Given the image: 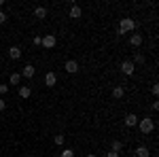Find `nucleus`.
Returning a JSON list of instances; mask_svg holds the SVG:
<instances>
[{
	"mask_svg": "<svg viewBox=\"0 0 159 157\" xmlns=\"http://www.w3.org/2000/svg\"><path fill=\"white\" fill-rule=\"evenodd\" d=\"M21 83V74L19 72H11V85H19Z\"/></svg>",
	"mask_w": 159,
	"mask_h": 157,
	"instance_id": "obj_17",
	"label": "nucleus"
},
{
	"mask_svg": "<svg viewBox=\"0 0 159 157\" xmlns=\"http://www.w3.org/2000/svg\"><path fill=\"white\" fill-rule=\"evenodd\" d=\"M106 157H121V155H119V153H115V151H108V153H106Z\"/></svg>",
	"mask_w": 159,
	"mask_h": 157,
	"instance_id": "obj_26",
	"label": "nucleus"
},
{
	"mask_svg": "<svg viewBox=\"0 0 159 157\" xmlns=\"http://www.w3.org/2000/svg\"><path fill=\"white\" fill-rule=\"evenodd\" d=\"M40 45H43L45 49H53L55 45H57V38L53 36V34H45V38L40 40Z\"/></svg>",
	"mask_w": 159,
	"mask_h": 157,
	"instance_id": "obj_3",
	"label": "nucleus"
},
{
	"mask_svg": "<svg viewBox=\"0 0 159 157\" xmlns=\"http://www.w3.org/2000/svg\"><path fill=\"white\" fill-rule=\"evenodd\" d=\"M123 149V142L121 140H112V145H110V151H115V153H121Z\"/></svg>",
	"mask_w": 159,
	"mask_h": 157,
	"instance_id": "obj_16",
	"label": "nucleus"
},
{
	"mask_svg": "<svg viewBox=\"0 0 159 157\" xmlns=\"http://www.w3.org/2000/svg\"><path fill=\"white\" fill-rule=\"evenodd\" d=\"M136 157H151V151H148L147 146H138L136 149Z\"/></svg>",
	"mask_w": 159,
	"mask_h": 157,
	"instance_id": "obj_15",
	"label": "nucleus"
},
{
	"mask_svg": "<svg viewBox=\"0 0 159 157\" xmlns=\"http://www.w3.org/2000/svg\"><path fill=\"white\" fill-rule=\"evenodd\" d=\"M40 40H43V38H40V36H34V38H32V43H34L36 47H38V45H40Z\"/></svg>",
	"mask_w": 159,
	"mask_h": 157,
	"instance_id": "obj_25",
	"label": "nucleus"
},
{
	"mask_svg": "<svg viewBox=\"0 0 159 157\" xmlns=\"http://www.w3.org/2000/svg\"><path fill=\"white\" fill-rule=\"evenodd\" d=\"M4 21H7V13L0 11V24H4Z\"/></svg>",
	"mask_w": 159,
	"mask_h": 157,
	"instance_id": "obj_22",
	"label": "nucleus"
},
{
	"mask_svg": "<svg viewBox=\"0 0 159 157\" xmlns=\"http://www.w3.org/2000/svg\"><path fill=\"white\" fill-rule=\"evenodd\" d=\"M9 58H11V60H19V58H21V49L19 47H11L9 49Z\"/></svg>",
	"mask_w": 159,
	"mask_h": 157,
	"instance_id": "obj_12",
	"label": "nucleus"
},
{
	"mask_svg": "<svg viewBox=\"0 0 159 157\" xmlns=\"http://www.w3.org/2000/svg\"><path fill=\"white\" fill-rule=\"evenodd\" d=\"M140 134H151L155 130V121L151 119V117H144V119H138V125H136Z\"/></svg>",
	"mask_w": 159,
	"mask_h": 157,
	"instance_id": "obj_2",
	"label": "nucleus"
},
{
	"mask_svg": "<svg viewBox=\"0 0 159 157\" xmlns=\"http://www.w3.org/2000/svg\"><path fill=\"white\" fill-rule=\"evenodd\" d=\"M64 70L70 72V74H76V72H79V62H76V60H68L66 64H64Z\"/></svg>",
	"mask_w": 159,
	"mask_h": 157,
	"instance_id": "obj_5",
	"label": "nucleus"
},
{
	"mask_svg": "<svg viewBox=\"0 0 159 157\" xmlns=\"http://www.w3.org/2000/svg\"><path fill=\"white\" fill-rule=\"evenodd\" d=\"M61 157H74V151L72 149H64L61 151Z\"/></svg>",
	"mask_w": 159,
	"mask_h": 157,
	"instance_id": "obj_20",
	"label": "nucleus"
},
{
	"mask_svg": "<svg viewBox=\"0 0 159 157\" xmlns=\"http://www.w3.org/2000/svg\"><path fill=\"white\" fill-rule=\"evenodd\" d=\"M21 76H24V79H32V76H34V74H36V68H34V66H32V64H25L24 68H21Z\"/></svg>",
	"mask_w": 159,
	"mask_h": 157,
	"instance_id": "obj_6",
	"label": "nucleus"
},
{
	"mask_svg": "<svg viewBox=\"0 0 159 157\" xmlns=\"http://www.w3.org/2000/svg\"><path fill=\"white\" fill-rule=\"evenodd\" d=\"M151 91H153V94H155V96H157V94H159V85L155 83V85H153V87H151Z\"/></svg>",
	"mask_w": 159,
	"mask_h": 157,
	"instance_id": "obj_24",
	"label": "nucleus"
},
{
	"mask_svg": "<svg viewBox=\"0 0 159 157\" xmlns=\"http://www.w3.org/2000/svg\"><path fill=\"white\" fill-rule=\"evenodd\" d=\"M134 70H136V66H134V64H132L129 60L121 62V72L125 74V76H132V74H134Z\"/></svg>",
	"mask_w": 159,
	"mask_h": 157,
	"instance_id": "obj_4",
	"label": "nucleus"
},
{
	"mask_svg": "<svg viewBox=\"0 0 159 157\" xmlns=\"http://www.w3.org/2000/svg\"><path fill=\"white\" fill-rule=\"evenodd\" d=\"M81 15H83L81 7H79V4H70V17H72V19H79Z\"/></svg>",
	"mask_w": 159,
	"mask_h": 157,
	"instance_id": "obj_11",
	"label": "nucleus"
},
{
	"mask_svg": "<svg viewBox=\"0 0 159 157\" xmlns=\"http://www.w3.org/2000/svg\"><path fill=\"white\" fill-rule=\"evenodd\" d=\"M7 109V102H4V98H0V113Z\"/></svg>",
	"mask_w": 159,
	"mask_h": 157,
	"instance_id": "obj_23",
	"label": "nucleus"
},
{
	"mask_svg": "<svg viewBox=\"0 0 159 157\" xmlns=\"http://www.w3.org/2000/svg\"><path fill=\"white\" fill-rule=\"evenodd\" d=\"M123 123H125V127H136V125H138V117H136L134 113H127L125 119H123Z\"/></svg>",
	"mask_w": 159,
	"mask_h": 157,
	"instance_id": "obj_7",
	"label": "nucleus"
},
{
	"mask_svg": "<svg viewBox=\"0 0 159 157\" xmlns=\"http://www.w3.org/2000/svg\"><path fill=\"white\" fill-rule=\"evenodd\" d=\"M144 62H147V58H144V55H142V53H136L134 55V62H132V64H144Z\"/></svg>",
	"mask_w": 159,
	"mask_h": 157,
	"instance_id": "obj_18",
	"label": "nucleus"
},
{
	"mask_svg": "<svg viewBox=\"0 0 159 157\" xmlns=\"http://www.w3.org/2000/svg\"><path fill=\"white\" fill-rule=\"evenodd\" d=\"M34 17H36V19H45V17H47V9H45V7H36V9H34Z\"/></svg>",
	"mask_w": 159,
	"mask_h": 157,
	"instance_id": "obj_14",
	"label": "nucleus"
},
{
	"mask_svg": "<svg viewBox=\"0 0 159 157\" xmlns=\"http://www.w3.org/2000/svg\"><path fill=\"white\" fill-rule=\"evenodd\" d=\"M53 142H55V145H57V146H61V145H64V142H66V136H61V134H57V136L53 138Z\"/></svg>",
	"mask_w": 159,
	"mask_h": 157,
	"instance_id": "obj_19",
	"label": "nucleus"
},
{
	"mask_svg": "<svg viewBox=\"0 0 159 157\" xmlns=\"http://www.w3.org/2000/svg\"><path fill=\"white\" fill-rule=\"evenodd\" d=\"M30 96H32V87H30V85H21V87H19V98L28 100Z\"/></svg>",
	"mask_w": 159,
	"mask_h": 157,
	"instance_id": "obj_10",
	"label": "nucleus"
},
{
	"mask_svg": "<svg viewBox=\"0 0 159 157\" xmlns=\"http://www.w3.org/2000/svg\"><path fill=\"white\" fill-rule=\"evenodd\" d=\"M142 40H144V38H142V34H136V32H132V34H129V45H132L134 49L140 47V45H142Z\"/></svg>",
	"mask_w": 159,
	"mask_h": 157,
	"instance_id": "obj_8",
	"label": "nucleus"
},
{
	"mask_svg": "<svg viewBox=\"0 0 159 157\" xmlns=\"http://www.w3.org/2000/svg\"><path fill=\"white\" fill-rule=\"evenodd\" d=\"M7 91H9V85H0V98L4 96V94H7Z\"/></svg>",
	"mask_w": 159,
	"mask_h": 157,
	"instance_id": "obj_21",
	"label": "nucleus"
},
{
	"mask_svg": "<svg viewBox=\"0 0 159 157\" xmlns=\"http://www.w3.org/2000/svg\"><path fill=\"white\" fill-rule=\"evenodd\" d=\"M87 157H98V155H96V153H89V155H87Z\"/></svg>",
	"mask_w": 159,
	"mask_h": 157,
	"instance_id": "obj_27",
	"label": "nucleus"
},
{
	"mask_svg": "<svg viewBox=\"0 0 159 157\" xmlns=\"http://www.w3.org/2000/svg\"><path fill=\"white\" fill-rule=\"evenodd\" d=\"M136 30V21L132 17H123L119 21V34H132Z\"/></svg>",
	"mask_w": 159,
	"mask_h": 157,
	"instance_id": "obj_1",
	"label": "nucleus"
},
{
	"mask_svg": "<svg viewBox=\"0 0 159 157\" xmlns=\"http://www.w3.org/2000/svg\"><path fill=\"white\" fill-rule=\"evenodd\" d=\"M55 83H57V74L55 72H47L45 74V85H47V87H53Z\"/></svg>",
	"mask_w": 159,
	"mask_h": 157,
	"instance_id": "obj_9",
	"label": "nucleus"
},
{
	"mask_svg": "<svg viewBox=\"0 0 159 157\" xmlns=\"http://www.w3.org/2000/svg\"><path fill=\"white\" fill-rule=\"evenodd\" d=\"M123 96H125V89H123V87H119V85L112 87V98H115V100H121Z\"/></svg>",
	"mask_w": 159,
	"mask_h": 157,
	"instance_id": "obj_13",
	"label": "nucleus"
}]
</instances>
